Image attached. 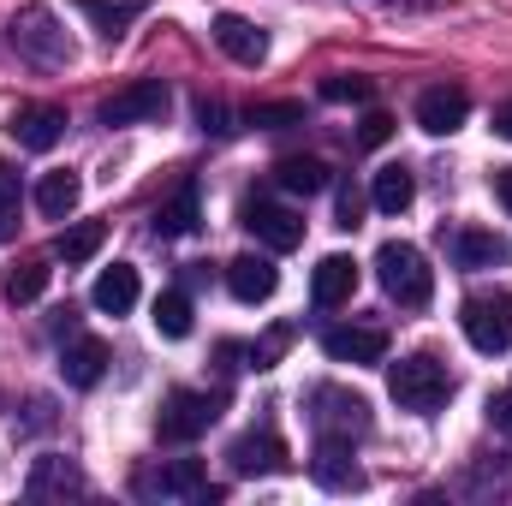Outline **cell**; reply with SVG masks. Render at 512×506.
<instances>
[{"instance_id": "34", "label": "cell", "mask_w": 512, "mask_h": 506, "mask_svg": "<svg viewBox=\"0 0 512 506\" xmlns=\"http://www.w3.org/2000/svg\"><path fill=\"white\" fill-rule=\"evenodd\" d=\"M197 126L203 131H215V137H227V102H197Z\"/></svg>"}, {"instance_id": "21", "label": "cell", "mask_w": 512, "mask_h": 506, "mask_svg": "<svg viewBox=\"0 0 512 506\" xmlns=\"http://www.w3.org/2000/svg\"><path fill=\"white\" fill-rule=\"evenodd\" d=\"M30 495H36V501H48V495H84V471H78L72 459L48 453V459H36V471H30Z\"/></svg>"}, {"instance_id": "11", "label": "cell", "mask_w": 512, "mask_h": 506, "mask_svg": "<svg viewBox=\"0 0 512 506\" xmlns=\"http://www.w3.org/2000/svg\"><path fill=\"white\" fill-rule=\"evenodd\" d=\"M465 114H471V96H465L459 84H435V90H423V96H417V126L435 131V137L459 131V126H465Z\"/></svg>"}, {"instance_id": "1", "label": "cell", "mask_w": 512, "mask_h": 506, "mask_svg": "<svg viewBox=\"0 0 512 506\" xmlns=\"http://www.w3.org/2000/svg\"><path fill=\"white\" fill-rule=\"evenodd\" d=\"M387 393H393L399 411H441L447 393H453V376H447L441 358L417 352V358H399V364L387 370Z\"/></svg>"}, {"instance_id": "8", "label": "cell", "mask_w": 512, "mask_h": 506, "mask_svg": "<svg viewBox=\"0 0 512 506\" xmlns=\"http://www.w3.org/2000/svg\"><path fill=\"white\" fill-rule=\"evenodd\" d=\"M167 114V84L161 78H137L126 90H114L102 102V126H143V120H161Z\"/></svg>"}, {"instance_id": "36", "label": "cell", "mask_w": 512, "mask_h": 506, "mask_svg": "<svg viewBox=\"0 0 512 506\" xmlns=\"http://www.w3.org/2000/svg\"><path fill=\"white\" fill-rule=\"evenodd\" d=\"M489 417H495L501 429H512V393H495V399H489Z\"/></svg>"}, {"instance_id": "24", "label": "cell", "mask_w": 512, "mask_h": 506, "mask_svg": "<svg viewBox=\"0 0 512 506\" xmlns=\"http://www.w3.org/2000/svg\"><path fill=\"white\" fill-rule=\"evenodd\" d=\"M411 197H417V179H411L405 167H382V173H376L370 203H376L382 215H405V209H411Z\"/></svg>"}, {"instance_id": "7", "label": "cell", "mask_w": 512, "mask_h": 506, "mask_svg": "<svg viewBox=\"0 0 512 506\" xmlns=\"http://www.w3.org/2000/svg\"><path fill=\"white\" fill-rule=\"evenodd\" d=\"M215 417H221V393L179 387V393L167 399V411H161L155 435H161V441H197V435H209V423H215Z\"/></svg>"}, {"instance_id": "41", "label": "cell", "mask_w": 512, "mask_h": 506, "mask_svg": "<svg viewBox=\"0 0 512 506\" xmlns=\"http://www.w3.org/2000/svg\"><path fill=\"white\" fill-rule=\"evenodd\" d=\"M393 6H429V0H393Z\"/></svg>"}, {"instance_id": "13", "label": "cell", "mask_w": 512, "mask_h": 506, "mask_svg": "<svg viewBox=\"0 0 512 506\" xmlns=\"http://www.w3.org/2000/svg\"><path fill=\"white\" fill-rule=\"evenodd\" d=\"M322 352H328L334 364H382L387 334L382 328H328V334H322Z\"/></svg>"}, {"instance_id": "30", "label": "cell", "mask_w": 512, "mask_h": 506, "mask_svg": "<svg viewBox=\"0 0 512 506\" xmlns=\"http://www.w3.org/2000/svg\"><path fill=\"white\" fill-rule=\"evenodd\" d=\"M322 96L328 102H370V78H328Z\"/></svg>"}, {"instance_id": "10", "label": "cell", "mask_w": 512, "mask_h": 506, "mask_svg": "<svg viewBox=\"0 0 512 506\" xmlns=\"http://www.w3.org/2000/svg\"><path fill=\"white\" fill-rule=\"evenodd\" d=\"M245 227L268 251H298L304 245V221L292 209H280V203H245Z\"/></svg>"}, {"instance_id": "38", "label": "cell", "mask_w": 512, "mask_h": 506, "mask_svg": "<svg viewBox=\"0 0 512 506\" xmlns=\"http://www.w3.org/2000/svg\"><path fill=\"white\" fill-rule=\"evenodd\" d=\"M18 233V203H0V239H12Z\"/></svg>"}, {"instance_id": "18", "label": "cell", "mask_w": 512, "mask_h": 506, "mask_svg": "<svg viewBox=\"0 0 512 506\" xmlns=\"http://www.w3.org/2000/svg\"><path fill=\"white\" fill-rule=\"evenodd\" d=\"M102 370H108V346L90 340V334H78V340L60 352V376H66V387H96Z\"/></svg>"}, {"instance_id": "4", "label": "cell", "mask_w": 512, "mask_h": 506, "mask_svg": "<svg viewBox=\"0 0 512 506\" xmlns=\"http://www.w3.org/2000/svg\"><path fill=\"white\" fill-rule=\"evenodd\" d=\"M12 48L24 60H36V66H66L72 60V42H66L60 18L48 6H18L12 12Z\"/></svg>"}, {"instance_id": "2", "label": "cell", "mask_w": 512, "mask_h": 506, "mask_svg": "<svg viewBox=\"0 0 512 506\" xmlns=\"http://www.w3.org/2000/svg\"><path fill=\"white\" fill-rule=\"evenodd\" d=\"M376 274H382V292L393 304H405V310H423L429 292H435V274H429L423 251L405 245V239H387L382 251H376Z\"/></svg>"}, {"instance_id": "14", "label": "cell", "mask_w": 512, "mask_h": 506, "mask_svg": "<svg viewBox=\"0 0 512 506\" xmlns=\"http://www.w3.org/2000/svg\"><path fill=\"white\" fill-rule=\"evenodd\" d=\"M209 30H215L221 54H233L239 66H262V60H268V36L256 30L251 18H239V12H221V18H215Z\"/></svg>"}, {"instance_id": "32", "label": "cell", "mask_w": 512, "mask_h": 506, "mask_svg": "<svg viewBox=\"0 0 512 506\" xmlns=\"http://www.w3.org/2000/svg\"><path fill=\"white\" fill-rule=\"evenodd\" d=\"M292 120H298L292 102H274V108H256L251 114V126H262V131H280V126H292Z\"/></svg>"}, {"instance_id": "26", "label": "cell", "mask_w": 512, "mask_h": 506, "mask_svg": "<svg viewBox=\"0 0 512 506\" xmlns=\"http://www.w3.org/2000/svg\"><path fill=\"white\" fill-rule=\"evenodd\" d=\"M102 239H108L102 221H78V227H66V233L54 239V256H60V262H90V256L102 251Z\"/></svg>"}, {"instance_id": "6", "label": "cell", "mask_w": 512, "mask_h": 506, "mask_svg": "<svg viewBox=\"0 0 512 506\" xmlns=\"http://www.w3.org/2000/svg\"><path fill=\"white\" fill-rule=\"evenodd\" d=\"M310 423H316V435H328V441H358L364 429H370V405L358 399V393H346V387H316L310 393Z\"/></svg>"}, {"instance_id": "3", "label": "cell", "mask_w": 512, "mask_h": 506, "mask_svg": "<svg viewBox=\"0 0 512 506\" xmlns=\"http://www.w3.org/2000/svg\"><path fill=\"white\" fill-rule=\"evenodd\" d=\"M459 328H465V340H471L477 352H489V358L512 352V292H477V298H465Z\"/></svg>"}, {"instance_id": "35", "label": "cell", "mask_w": 512, "mask_h": 506, "mask_svg": "<svg viewBox=\"0 0 512 506\" xmlns=\"http://www.w3.org/2000/svg\"><path fill=\"white\" fill-rule=\"evenodd\" d=\"M358 215H364V197H358V191H346V197H340V227L352 233V227H358Z\"/></svg>"}, {"instance_id": "16", "label": "cell", "mask_w": 512, "mask_h": 506, "mask_svg": "<svg viewBox=\"0 0 512 506\" xmlns=\"http://www.w3.org/2000/svg\"><path fill=\"white\" fill-rule=\"evenodd\" d=\"M227 286H233L239 304H262V298H274L280 268H274L268 256H233V262H227Z\"/></svg>"}, {"instance_id": "37", "label": "cell", "mask_w": 512, "mask_h": 506, "mask_svg": "<svg viewBox=\"0 0 512 506\" xmlns=\"http://www.w3.org/2000/svg\"><path fill=\"white\" fill-rule=\"evenodd\" d=\"M0 203H18V173L0 161Z\"/></svg>"}, {"instance_id": "29", "label": "cell", "mask_w": 512, "mask_h": 506, "mask_svg": "<svg viewBox=\"0 0 512 506\" xmlns=\"http://www.w3.org/2000/svg\"><path fill=\"white\" fill-rule=\"evenodd\" d=\"M78 12H84V18H90V24H96L102 36H108V42H120L137 6H131V0H126V6H108V0H78Z\"/></svg>"}, {"instance_id": "33", "label": "cell", "mask_w": 512, "mask_h": 506, "mask_svg": "<svg viewBox=\"0 0 512 506\" xmlns=\"http://www.w3.org/2000/svg\"><path fill=\"white\" fill-rule=\"evenodd\" d=\"M387 137H393V120H387V114H370V120L358 126V143H364V149H382Z\"/></svg>"}, {"instance_id": "25", "label": "cell", "mask_w": 512, "mask_h": 506, "mask_svg": "<svg viewBox=\"0 0 512 506\" xmlns=\"http://www.w3.org/2000/svg\"><path fill=\"white\" fill-rule=\"evenodd\" d=\"M274 173H280V185H286V191H298V197H316V191H328V167H322L316 155H286Z\"/></svg>"}, {"instance_id": "22", "label": "cell", "mask_w": 512, "mask_h": 506, "mask_svg": "<svg viewBox=\"0 0 512 506\" xmlns=\"http://www.w3.org/2000/svg\"><path fill=\"white\" fill-rule=\"evenodd\" d=\"M453 256H459V268H501L512 256V245L501 233H477V227H471V233L453 239Z\"/></svg>"}, {"instance_id": "20", "label": "cell", "mask_w": 512, "mask_h": 506, "mask_svg": "<svg viewBox=\"0 0 512 506\" xmlns=\"http://www.w3.org/2000/svg\"><path fill=\"white\" fill-rule=\"evenodd\" d=\"M78 197H84V179H78L72 167H60V173H42V185H36V209H42L48 221H66V215L78 209Z\"/></svg>"}, {"instance_id": "12", "label": "cell", "mask_w": 512, "mask_h": 506, "mask_svg": "<svg viewBox=\"0 0 512 506\" xmlns=\"http://www.w3.org/2000/svg\"><path fill=\"white\" fill-rule=\"evenodd\" d=\"M352 292H358V262L352 256H322L316 262V274H310V298L322 304V310H340V304H352Z\"/></svg>"}, {"instance_id": "31", "label": "cell", "mask_w": 512, "mask_h": 506, "mask_svg": "<svg viewBox=\"0 0 512 506\" xmlns=\"http://www.w3.org/2000/svg\"><path fill=\"white\" fill-rule=\"evenodd\" d=\"M286 340H292V328H274V334H268V340L251 352V364H256V370H274V358L286 352Z\"/></svg>"}, {"instance_id": "27", "label": "cell", "mask_w": 512, "mask_h": 506, "mask_svg": "<svg viewBox=\"0 0 512 506\" xmlns=\"http://www.w3.org/2000/svg\"><path fill=\"white\" fill-rule=\"evenodd\" d=\"M48 292V262H18L6 274V304H36Z\"/></svg>"}, {"instance_id": "19", "label": "cell", "mask_w": 512, "mask_h": 506, "mask_svg": "<svg viewBox=\"0 0 512 506\" xmlns=\"http://www.w3.org/2000/svg\"><path fill=\"white\" fill-rule=\"evenodd\" d=\"M90 304H96V310H108V316H126L131 304H137V268H131V262L102 268V274H96V292H90Z\"/></svg>"}, {"instance_id": "28", "label": "cell", "mask_w": 512, "mask_h": 506, "mask_svg": "<svg viewBox=\"0 0 512 506\" xmlns=\"http://www.w3.org/2000/svg\"><path fill=\"white\" fill-rule=\"evenodd\" d=\"M155 328H161L167 340H185V334H191V298H185V292H161V298H155Z\"/></svg>"}, {"instance_id": "40", "label": "cell", "mask_w": 512, "mask_h": 506, "mask_svg": "<svg viewBox=\"0 0 512 506\" xmlns=\"http://www.w3.org/2000/svg\"><path fill=\"white\" fill-rule=\"evenodd\" d=\"M495 137H507V143H512V102L495 108Z\"/></svg>"}, {"instance_id": "9", "label": "cell", "mask_w": 512, "mask_h": 506, "mask_svg": "<svg viewBox=\"0 0 512 506\" xmlns=\"http://www.w3.org/2000/svg\"><path fill=\"white\" fill-rule=\"evenodd\" d=\"M227 459H233V471H239V477H268V471H286V465H292V459H286V441H280L274 429L239 435V441L227 447Z\"/></svg>"}, {"instance_id": "39", "label": "cell", "mask_w": 512, "mask_h": 506, "mask_svg": "<svg viewBox=\"0 0 512 506\" xmlns=\"http://www.w3.org/2000/svg\"><path fill=\"white\" fill-rule=\"evenodd\" d=\"M495 197L507 203V215H512V167H501V173H495Z\"/></svg>"}, {"instance_id": "5", "label": "cell", "mask_w": 512, "mask_h": 506, "mask_svg": "<svg viewBox=\"0 0 512 506\" xmlns=\"http://www.w3.org/2000/svg\"><path fill=\"white\" fill-rule=\"evenodd\" d=\"M131 489H137L143 501H203V495H215L197 459H167V465H143Z\"/></svg>"}, {"instance_id": "17", "label": "cell", "mask_w": 512, "mask_h": 506, "mask_svg": "<svg viewBox=\"0 0 512 506\" xmlns=\"http://www.w3.org/2000/svg\"><path fill=\"white\" fill-rule=\"evenodd\" d=\"M310 471H316V483H328V489H364V471L352 465V441H328V435H322Z\"/></svg>"}, {"instance_id": "15", "label": "cell", "mask_w": 512, "mask_h": 506, "mask_svg": "<svg viewBox=\"0 0 512 506\" xmlns=\"http://www.w3.org/2000/svg\"><path fill=\"white\" fill-rule=\"evenodd\" d=\"M12 137L24 143V149H54L60 143V131H66V114L54 108V102H24L18 114H12Z\"/></svg>"}, {"instance_id": "23", "label": "cell", "mask_w": 512, "mask_h": 506, "mask_svg": "<svg viewBox=\"0 0 512 506\" xmlns=\"http://www.w3.org/2000/svg\"><path fill=\"white\" fill-rule=\"evenodd\" d=\"M155 233H161V239H185V233H197V185H179L173 203L155 209Z\"/></svg>"}]
</instances>
